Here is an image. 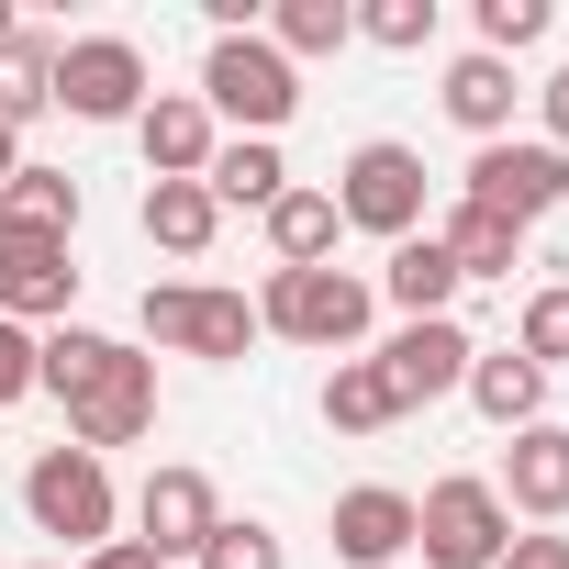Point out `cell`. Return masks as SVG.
<instances>
[{
  "instance_id": "cell-6",
  "label": "cell",
  "mask_w": 569,
  "mask_h": 569,
  "mask_svg": "<svg viewBox=\"0 0 569 569\" xmlns=\"http://www.w3.org/2000/svg\"><path fill=\"white\" fill-rule=\"evenodd\" d=\"M502 547H513V513L480 469L425 480V502H413V558L425 569H502Z\"/></svg>"
},
{
  "instance_id": "cell-17",
  "label": "cell",
  "mask_w": 569,
  "mask_h": 569,
  "mask_svg": "<svg viewBox=\"0 0 569 569\" xmlns=\"http://www.w3.org/2000/svg\"><path fill=\"white\" fill-rule=\"evenodd\" d=\"M425 234L447 246L458 279H513V268H525V223H502V212H480V201H447Z\"/></svg>"
},
{
  "instance_id": "cell-1",
  "label": "cell",
  "mask_w": 569,
  "mask_h": 569,
  "mask_svg": "<svg viewBox=\"0 0 569 569\" xmlns=\"http://www.w3.org/2000/svg\"><path fill=\"white\" fill-rule=\"evenodd\" d=\"M34 391L68 402V447L112 458V447H146L157 436V358L134 336H101V325H57L46 358H34Z\"/></svg>"
},
{
  "instance_id": "cell-15",
  "label": "cell",
  "mask_w": 569,
  "mask_h": 569,
  "mask_svg": "<svg viewBox=\"0 0 569 569\" xmlns=\"http://www.w3.org/2000/svg\"><path fill=\"white\" fill-rule=\"evenodd\" d=\"M134 146H146V179H201L212 146H223V123L201 112V90H157L134 112Z\"/></svg>"
},
{
  "instance_id": "cell-21",
  "label": "cell",
  "mask_w": 569,
  "mask_h": 569,
  "mask_svg": "<svg viewBox=\"0 0 569 569\" xmlns=\"http://www.w3.org/2000/svg\"><path fill=\"white\" fill-rule=\"evenodd\" d=\"M134 223H146V246H168V257H201V246L223 234V201H212L201 179H146Z\"/></svg>"
},
{
  "instance_id": "cell-16",
  "label": "cell",
  "mask_w": 569,
  "mask_h": 569,
  "mask_svg": "<svg viewBox=\"0 0 569 569\" xmlns=\"http://www.w3.org/2000/svg\"><path fill=\"white\" fill-rule=\"evenodd\" d=\"M513 101H525V90H513L502 57H480V46L447 57V123H458L469 146H502V134H513Z\"/></svg>"
},
{
  "instance_id": "cell-4",
  "label": "cell",
  "mask_w": 569,
  "mask_h": 569,
  "mask_svg": "<svg viewBox=\"0 0 569 569\" xmlns=\"http://www.w3.org/2000/svg\"><path fill=\"white\" fill-rule=\"evenodd\" d=\"M201 112L234 123V134H268V146H279V123L302 112V68L279 57L268 34H212V57H201Z\"/></svg>"
},
{
  "instance_id": "cell-23",
  "label": "cell",
  "mask_w": 569,
  "mask_h": 569,
  "mask_svg": "<svg viewBox=\"0 0 569 569\" xmlns=\"http://www.w3.org/2000/svg\"><path fill=\"white\" fill-rule=\"evenodd\" d=\"M57 112V34H34V23H12V46H0V123H46Z\"/></svg>"
},
{
  "instance_id": "cell-29",
  "label": "cell",
  "mask_w": 569,
  "mask_h": 569,
  "mask_svg": "<svg viewBox=\"0 0 569 569\" xmlns=\"http://www.w3.org/2000/svg\"><path fill=\"white\" fill-rule=\"evenodd\" d=\"M469 23H480V57H502V68H513L525 46H547V23H558V12H547V0H480Z\"/></svg>"
},
{
  "instance_id": "cell-3",
  "label": "cell",
  "mask_w": 569,
  "mask_h": 569,
  "mask_svg": "<svg viewBox=\"0 0 569 569\" xmlns=\"http://www.w3.org/2000/svg\"><path fill=\"white\" fill-rule=\"evenodd\" d=\"M336 223H347V234H380V246L425 234V223H436V179H425V157H413L402 134L347 146V168H336Z\"/></svg>"
},
{
  "instance_id": "cell-14",
  "label": "cell",
  "mask_w": 569,
  "mask_h": 569,
  "mask_svg": "<svg viewBox=\"0 0 569 569\" xmlns=\"http://www.w3.org/2000/svg\"><path fill=\"white\" fill-rule=\"evenodd\" d=\"M491 491H502V513L558 525V513H569V425H525V436H502Z\"/></svg>"
},
{
  "instance_id": "cell-35",
  "label": "cell",
  "mask_w": 569,
  "mask_h": 569,
  "mask_svg": "<svg viewBox=\"0 0 569 569\" xmlns=\"http://www.w3.org/2000/svg\"><path fill=\"white\" fill-rule=\"evenodd\" d=\"M12 168H23V134H12V123H0V179H12Z\"/></svg>"
},
{
  "instance_id": "cell-10",
  "label": "cell",
  "mask_w": 569,
  "mask_h": 569,
  "mask_svg": "<svg viewBox=\"0 0 569 569\" xmlns=\"http://www.w3.org/2000/svg\"><path fill=\"white\" fill-rule=\"evenodd\" d=\"M68 313H79V257H68V234H12V223H0V325L57 336Z\"/></svg>"
},
{
  "instance_id": "cell-37",
  "label": "cell",
  "mask_w": 569,
  "mask_h": 569,
  "mask_svg": "<svg viewBox=\"0 0 569 569\" xmlns=\"http://www.w3.org/2000/svg\"><path fill=\"white\" fill-rule=\"evenodd\" d=\"M46 569H68V558H46Z\"/></svg>"
},
{
  "instance_id": "cell-22",
  "label": "cell",
  "mask_w": 569,
  "mask_h": 569,
  "mask_svg": "<svg viewBox=\"0 0 569 569\" xmlns=\"http://www.w3.org/2000/svg\"><path fill=\"white\" fill-rule=\"evenodd\" d=\"M201 190H212L223 212H234V201H246V212H268L279 190H291V157H279L268 134H223V146H212V168H201Z\"/></svg>"
},
{
  "instance_id": "cell-2",
  "label": "cell",
  "mask_w": 569,
  "mask_h": 569,
  "mask_svg": "<svg viewBox=\"0 0 569 569\" xmlns=\"http://www.w3.org/2000/svg\"><path fill=\"white\" fill-rule=\"evenodd\" d=\"M369 313H380V291L358 268H268V291H257V336H291V347H325V358H358Z\"/></svg>"
},
{
  "instance_id": "cell-28",
  "label": "cell",
  "mask_w": 569,
  "mask_h": 569,
  "mask_svg": "<svg viewBox=\"0 0 569 569\" xmlns=\"http://www.w3.org/2000/svg\"><path fill=\"white\" fill-rule=\"evenodd\" d=\"M436 23H447V0H358V46H380V57H425Z\"/></svg>"
},
{
  "instance_id": "cell-34",
  "label": "cell",
  "mask_w": 569,
  "mask_h": 569,
  "mask_svg": "<svg viewBox=\"0 0 569 569\" xmlns=\"http://www.w3.org/2000/svg\"><path fill=\"white\" fill-rule=\"evenodd\" d=\"M68 569H168V558L134 547V536H112V547H90V558H68Z\"/></svg>"
},
{
  "instance_id": "cell-33",
  "label": "cell",
  "mask_w": 569,
  "mask_h": 569,
  "mask_svg": "<svg viewBox=\"0 0 569 569\" xmlns=\"http://www.w3.org/2000/svg\"><path fill=\"white\" fill-rule=\"evenodd\" d=\"M502 569H569V536H558V525H536V536H513V547H502Z\"/></svg>"
},
{
  "instance_id": "cell-24",
  "label": "cell",
  "mask_w": 569,
  "mask_h": 569,
  "mask_svg": "<svg viewBox=\"0 0 569 569\" xmlns=\"http://www.w3.org/2000/svg\"><path fill=\"white\" fill-rule=\"evenodd\" d=\"M0 223H12V234H79V179L46 168V157H23L12 179H0Z\"/></svg>"
},
{
  "instance_id": "cell-11",
  "label": "cell",
  "mask_w": 569,
  "mask_h": 569,
  "mask_svg": "<svg viewBox=\"0 0 569 569\" xmlns=\"http://www.w3.org/2000/svg\"><path fill=\"white\" fill-rule=\"evenodd\" d=\"M369 358H380V380H391V402H402V413H425V402H447V391L469 380V358H480V336H469L458 313H425V325H391V336H380Z\"/></svg>"
},
{
  "instance_id": "cell-9",
  "label": "cell",
  "mask_w": 569,
  "mask_h": 569,
  "mask_svg": "<svg viewBox=\"0 0 569 569\" xmlns=\"http://www.w3.org/2000/svg\"><path fill=\"white\" fill-rule=\"evenodd\" d=\"M458 201H480V212H502V223H525V234H536V223L569 201V157H558V146H536V134H502V146H480V157H469Z\"/></svg>"
},
{
  "instance_id": "cell-13",
  "label": "cell",
  "mask_w": 569,
  "mask_h": 569,
  "mask_svg": "<svg viewBox=\"0 0 569 569\" xmlns=\"http://www.w3.org/2000/svg\"><path fill=\"white\" fill-rule=\"evenodd\" d=\"M325 536H336V558H347V569H402V558H413V491L358 480V491H336Z\"/></svg>"
},
{
  "instance_id": "cell-32",
  "label": "cell",
  "mask_w": 569,
  "mask_h": 569,
  "mask_svg": "<svg viewBox=\"0 0 569 569\" xmlns=\"http://www.w3.org/2000/svg\"><path fill=\"white\" fill-rule=\"evenodd\" d=\"M536 146H558V157H569V68L536 90Z\"/></svg>"
},
{
  "instance_id": "cell-7",
  "label": "cell",
  "mask_w": 569,
  "mask_h": 569,
  "mask_svg": "<svg viewBox=\"0 0 569 569\" xmlns=\"http://www.w3.org/2000/svg\"><path fill=\"white\" fill-rule=\"evenodd\" d=\"M146 347L201 358V369H234L257 347V302L223 291V279H157V291H146Z\"/></svg>"
},
{
  "instance_id": "cell-20",
  "label": "cell",
  "mask_w": 569,
  "mask_h": 569,
  "mask_svg": "<svg viewBox=\"0 0 569 569\" xmlns=\"http://www.w3.org/2000/svg\"><path fill=\"white\" fill-rule=\"evenodd\" d=\"M257 223H268V257H279V268H336V234H347V223H336V190H302V179L279 190Z\"/></svg>"
},
{
  "instance_id": "cell-36",
  "label": "cell",
  "mask_w": 569,
  "mask_h": 569,
  "mask_svg": "<svg viewBox=\"0 0 569 569\" xmlns=\"http://www.w3.org/2000/svg\"><path fill=\"white\" fill-rule=\"evenodd\" d=\"M0 46H12V12H0Z\"/></svg>"
},
{
  "instance_id": "cell-30",
  "label": "cell",
  "mask_w": 569,
  "mask_h": 569,
  "mask_svg": "<svg viewBox=\"0 0 569 569\" xmlns=\"http://www.w3.org/2000/svg\"><path fill=\"white\" fill-rule=\"evenodd\" d=\"M190 569H291V547H279L257 513H223V525H212V547H201Z\"/></svg>"
},
{
  "instance_id": "cell-19",
  "label": "cell",
  "mask_w": 569,
  "mask_h": 569,
  "mask_svg": "<svg viewBox=\"0 0 569 569\" xmlns=\"http://www.w3.org/2000/svg\"><path fill=\"white\" fill-rule=\"evenodd\" d=\"M369 291H380V302H391L402 325H425V313H447V302L469 291V279L447 268V246H436V234H402V246H391V268L369 279Z\"/></svg>"
},
{
  "instance_id": "cell-25",
  "label": "cell",
  "mask_w": 569,
  "mask_h": 569,
  "mask_svg": "<svg viewBox=\"0 0 569 569\" xmlns=\"http://www.w3.org/2000/svg\"><path fill=\"white\" fill-rule=\"evenodd\" d=\"M257 34L279 46V57H347L358 46V0H279V12H257Z\"/></svg>"
},
{
  "instance_id": "cell-12",
  "label": "cell",
  "mask_w": 569,
  "mask_h": 569,
  "mask_svg": "<svg viewBox=\"0 0 569 569\" xmlns=\"http://www.w3.org/2000/svg\"><path fill=\"white\" fill-rule=\"evenodd\" d=\"M212 525H223V491H212V469H190V458H157V469H146V491H134V547H157V558L179 569V558H201V547H212Z\"/></svg>"
},
{
  "instance_id": "cell-8",
  "label": "cell",
  "mask_w": 569,
  "mask_h": 569,
  "mask_svg": "<svg viewBox=\"0 0 569 569\" xmlns=\"http://www.w3.org/2000/svg\"><path fill=\"white\" fill-rule=\"evenodd\" d=\"M157 101V68L134 34H68L57 46V112L68 123H134Z\"/></svg>"
},
{
  "instance_id": "cell-31",
  "label": "cell",
  "mask_w": 569,
  "mask_h": 569,
  "mask_svg": "<svg viewBox=\"0 0 569 569\" xmlns=\"http://www.w3.org/2000/svg\"><path fill=\"white\" fill-rule=\"evenodd\" d=\"M34 358H46V336L0 325V413H12V402H34Z\"/></svg>"
},
{
  "instance_id": "cell-5",
  "label": "cell",
  "mask_w": 569,
  "mask_h": 569,
  "mask_svg": "<svg viewBox=\"0 0 569 569\" xmlns=\"http://www.w3.org/2000/svg\"><path fill=\"white\" fill-rule=\"evenodd\" d=\"M23 513H34V536H57L68 558L112 547V525H123V491H112V458H90V447H46V458L23 469Z\"/></svg>"
},
{
  "instance_id": "cell-27",
  "label": "cell",
  "mask_w": 569,
  "mask_h": 569,
  "mask_svg": "<svg viewBox=\"0 0 569 569\" xmlns=\"http://www.w3.org/2000/svg\"><path fill=\"white\" fill-rule=\"evenodd\" d=\"M513 358H536L547 380L569 369V279H536V291H525V313H513Z\"/></svg>"
},
{
  "instance_id": "cell-18",
  "label": "cell",
  "mask_w": 569,
  "mask_h": 569,
  "mask_svg": "<svg viewBox=\"0 0 569 569\" xmlns=\"http://www.w3.org/2000/svg\"><path fill=\"white\" fill-rule=\"evenodd\" d=\"M458 391H469V402H480V413H491L502 436H525V425H547V369H536V358H513V347H480Z\"/></svg>"
},
{
  "instance_id": "cell-26",
  "label": "cell",
  "mask_w": 569,
  "mask_h": 569,
  "mask_svg": "<svg viewBox=\"0 0 569 569\" xmlns=\"http://www.w3.org/2000/svg\"><path fill=\"white\" fill-rule=\"evenodd\" d=\"M325 425H336V436H380V425H402V402H391V380H380L369 347L325 369Z\"/></svg>"
}]
</instances>
